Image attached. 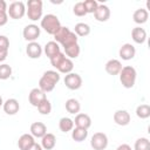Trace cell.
Here are the masks:
<instances>
[{"instance_id": "6da1fadb", "label": "cell", "mask_w": 150, "mask_h": 150, "mask_svg": "<svg viewBox=\"0 0 150 150\" xmlns=\"http://www.w3.org/2000/svg\"><path fill=\"white\" fill-rule=\"evenodd\" d=\"M60 81V74L55 70H47L43 73L41 79L39 80V88L43 93H49L54 90L55 86Z\"/></svg>"}, {"instance_id": "7a4b0ae2", "label": "cell", "mask_w": 150, "mask_h": 150, "mask_svg": "<svg viewBox=\"0 0 150 150\" xmlns=\"http://www.w3.org/2000/svg\"><path fill=\"white\" fill-rule=\"evenodd\" d=\"M120 81L122 83V86L127 89H130L135 86L136 82V77H137V73L136 69L131 66H125L122 67L121 71H120Z\"/></svg>"}, {"instance_id": "3957f363", "label": "cell", "mask_w": 150, "mask_h": 150, "mask_svg": "<svg viewBox=\"0 0 150 150\" xmlns=\"http://www.w3.org/2000/svg\"><path fill=\"white\" fill-rule=\"evenodd\" d=\"M61 27L60 20L56 15L54 14H46L45 16H42L41 19V28L45 29V32H47L50 35H54Z\"/></svg>"}, {"instance_id": "277c9868", "label": "cell", "mask_w": 150, "mask_h": 150, "mask_svg": "<svg viewBox=\"0 0 150 150\" xmlns=\"http://www.w3.org/2000/svg\"><path fill=\"white\" fill-rule=\"evenodd\" d=\"M42 1L41 0H28L26 7V14L29 20L38 21L42 19Z\"/></svg>"}, {"instance_id": "5b68a950", "label": "cell", "mask_w": 150, "mask_h": 150, "mask_svg": "<svg viewBox=\"0 0 150 150\" xmlns=\"http://www.w3.org/2000/svg\"><path fill=\"white\" fill-rule=\"evenodd\" d=\"M7 14L11 19L19 20L26 14V5L22 1H13L9 7H7Z\"/></svg>"}, {"instance_id": "8992f818", "label": "cell", "mask_w": 150, "mask_h": 150, "mask_svg": "<svg viewBox=\"0 0 150 150\" xmlns=\"http://www.w3.org/2000/svg\"><path fill=\"white\" fill-rule=\"evenodd\" d=\"M90 146L94 150H104L108 146V136L104 132H95L90 138Z\"/></svg>"}, {"instance_id": "52a82bcc", "label": "cell", "mask_w": 150, "mask_h": 150, "mask_svg": "<svg viewBox=\"0 0 150 150\" xmlns=\"http://www.w3.org/2000/svg\"><path fill=\"white\" fill-rule=\"evenodd\" d=\"M66 87L70 90H77L81 88L82 86V77L77 74V73H69L64 76V80H63Z\"/></svg>"}, {"instance_id": "ba28073f", "label": "cell", "mask_w": 150, "mask_h": 150, "mask_svg": "<svg viewBox=\"0 0 150 150\" xmlns=\"http://www.w3.org/2000/svg\"><path fill=\"white\" fill-rule=\"evenodd\" d=\"M41 34V29L38 25H34V23H30V25H27L23 30H22V35H23V39L28 42H34Z\"/></svg>"}, {"instance_id": "9c48e42d", "label": "cell", "mask_w": 150, "mask_h": 150, "mask_svg": "<svg viewBox=\"0 0 150 150\" xmlns=\"http://www.w3.org/2000/svg\"><path fill=\"white\" fill-rule=\"evenodd\" d=\"M45 98H47L46 93H43L40 88H33V89L29 91V94H28V101H29V103H30L33 107H36V108H38V105H39Z\"/></svg>"}, {"instance_id": "30bf717a", "label": "cell", "mask_w": 150, "mask_h": 150, "mask_svg": "<svg viewBox=\"0 0 150 150\" xmlns=\"http://www.w3.org/2000/svg\"><path fill=\"white\" fill-rule=\"evenodd\" d=\"M118 55H120V57L122 60L129 61V60H131V59L135 57L136 49H135V47L131 43H124V45L121 46V48L118 50Z\"/></svg>"}, {"instance_id": "8fae6325", "label": "cell", "mask_w": 150, "mask_h": 150, "mask_svg": "<svg viewBox=\"0 0 150 150\" xmlns=\"http://www.w3.org/2000/svg\"><path fill=\"white\" fill-rule=\"evenodd\" d=\"M112 118H114V122H115L117 125H121V127L128 125V124L130 123V120H131V118H130V114H129L127 110H122V109L116 110V111L114 112Z\"/></svg>"}, {"instance_id": "7c38bea8", "label": "cell", "mask_w": 150, "mask_h": 150, "mask_svg": "<svg viewBox=\"0 0 150 150\" xmlns=\"http://www.w3.org/2000/svg\"><path fill=\"white\" fill-rule=\"evenodd\" d=\"M43 52V48L41 47L40 43H38L36 41L34 42H28L27 47H26V54L28 55V57L30 59H39L41 56Z\"/></svg>"}, {"instance_id": "4fadbf2b", "label": "cell", "mask_w": 150, "mask_h": 150, "mask_svg": "<svg viewBox=\"0 0 150 150\" xmlns=\"http://www.w3.org/2000/svg\"><path fill=\"white\" fill-rule=\"evenodd\" d=\"M74 121V125L77 127V128H82V129H89L90 125H91V118L89 115L87 114H83V112H79L76 116H75V120Z\"/></svg>"}, {"instance_id": "5bb4252c", "label": "cell", "mask_w": 150, "mask_h": 150, "mask_svg": "<svg viewBox=\"0 0 150 150\" xmlns=\"http://www.w3.org/2000/svg\"><path fill=\"white\" fill-rule=\"evenodd\" d=\"M94 18L100 22H105L110 18V9L107 5H98L94 12Z\"/></svg>"}, {"instance_id": "9a60e30c", "label": "cell", "mask_w": 150, "mask_h": 150, "mask_svg": "<svg viewBox=\"0 0 150 150\" xmlns=\"http://www.w3.org/2000/svg\"><path fill=\"white\" fill-rule=\"evenodd\" d=\"M47 134V127L42 122H34L30 124V135L34 138H42Z\"/></svg>"}, {"instance_id": "2e32d148", "label": "cell", "mask_w": 150, "mask_h": 150, "mask_svg": "<svg viewBox=\"0 0 150 150\" xmlns=\"http://www.w3.org/2000/svg\"><path fill=\"white\" fill-rule=\"evenodd\" d=\"M104 69H105V71H107L109 75H112V76H114V75H118L120 71H121V69H122V63H121L120 60L111 59V60H109V61L105 63Z\"/></svg>"}, {"instance_id": "e0dca14e", "label": "cell", "mask_w": 150, "mask_h": 150, "mask_svg": "<svg viewBox=\"0 0 150 150\" xmlns=\"http://www.w3.org/2000/svg\"><path fill=\"white\" fill-rule=\"evenodd\" d=\"M2 108H4V111L7 115H15L19 111V109H20V104H19L18 100H15V98H8V100H6L4 102Z\"/></svg>"}, {"instance_id": "ac0fdd59", "label": "cell", "mask_w": 150, "mask_h": 150, "mask_svg": "<svg viewBox=\"0 0 150 150\" xmlns=\"http://www.w3.org/2000/svg\"><path fill=\"white\" fill-rule=\"evenodd\" d=\"M34 143H35V139L30 134H23L19 137L18 146L20 150H28Z\"/></svg>"}, {"instance_id": "d6986e66", "label": "cell", "mask_w": 150, "mask_h": 150, "mask_svg": "<svg viewBox=\"0 0 150 150\" xmlns=\"http://www.w3.org/2000/svg\"><path fill=\"white\" fill-rule=\"evenodd\" d=\"M56 145V137L54 134L47 132L42 138H41V146L43 150H52Z\"/></svg>"}, {"instance_id": "ffe728a7", "label": "cell", "mask_w": 150, "mask_h": 150, "mask_svg": "<svg viewBox=\"0 0 150 150\" xmlns=\"http://www.w3.org/2000/svg\"><path fill=\"white\" fill-rule=\"evenodd\" d=\"M131 38H132V40H134L136 43L142 45V43H144L145 40H146V32H145V29L142 28V27H135V28L131 30Z\"/></svg>"}, {"instance_id": "44dd1931", "label": "cell", "mask_w": 150, "mask_h": 150, "mask_svg": "<svg viewBox=\"0 0 150 150\" xmlns=\"http://www.w3.org/2000/svg\"><path fill=\"white\" fill-rule=\"evenodd\" d=\"M43 52H45V54H46L47 57L52 59L53 56H55L56 54H59L61 50H60V46H59L57 42H55V41H49V42H47V43L45 45Z\"/></svg>"}, {"instance_id": "7402d4cb", "label": "cell", "mask_w": 150, "mask_h": 150, "mask_svg": "<svg viewBox=\"0 0 150 150\" xmlns=\"http://www.w3.org/2000/svg\"><path fill=\"white\" fill-rule=\"evenodd\" d=\"M132 19H134V21H135L136 23L143 25V23H145V22L148 21V19H149V13H148V11H146L145 8H138V9H136V11L134 12Z\"/></svg>"}, {"instance_id": "603a6c76", "label": "cell", "mask_w": 150, "mask_h": 150, "mask_svg": "<svg viewBox=\"0 0 150 150\" xmlns=\"http://www.w3.org/2000/svg\"><path fill=\"white\" fill-rule=\"evenodd\" d=\"M66 110L69 112V114H73V115H77L80 112V109H81V104L80 102L76 100V98H69L66 101Z\"/></svg>"}, {"instance_id": "cb8c5ba5", "label": "cell", "mask_w": 150, "mask_h": 150, "mask_svg": "<svg viewBox=\"0 0 150 150\" xmlns=\"http://www.w3.org/2000/svg\"><path fill=\"white\" fill-rule=\"evenodd\" d=\"M87 137H88V130L87 129H82V128L75 127L71 130V138L75 142H83Z\"/></svg>"}, {"instance_id": "d4e9b609", "label": "cell", "mask_w": 150, "mask_h": 150, "mask_svg": "<svg viewBox=\"0 0 150 150\" xmlns=\"http://www.w3.org/2000/svg\"><path fill=\"white\" fill-rule=\"evenodd\" d=\"M59 129L62 132H68L74 129V121L69 117H62L59 121Z\"/></svg>"}, {"instance_id": "484cf974", "label": "cell", "mask_w": 150, "mask_h": 150, "mask_svg": "<svg viewBox=\"0 0 150 150\" xmlns=\"http://www.w3.org/2000/svg\"><path fill=\"white\" fill-rule=\"evenodd\" d=\"M74 33L77 36H87L90 34V26L84 23V22H79L75 25V29Z\"/></svg>"}, {"instance_id": "4316f807", "label": "cell", "mask_w": 150, "mask_h": 150, "mask_svg": "<svg viewBox=\"0 0 150 150\" xmlns=\"http://www.w3.org/2000/svg\"><path fill=\"white\" fill-rule=\"evenodd\" d=\"M64 49V55L68 57V59H76L79 55H80V52H81V48L79 46V43H75V45H71L67 48H63Z\"/></svg>"}, {"instance_id": "83f0119b", "label": "cell", "mask_w": 150, "mask_h": 150, "mask_svg": "<svg viewBox=\"0 0 150 150\" xmlns=\"http://www.w3.org/2000/svg\"><path fill=\"white\" fill-rule=\"evenodd\" d=\"M71 30L68 28V27H64V26H61L60 27V29L53 35L54 36V39H55V42H57V43H62L63 41H64V39L69 35V33H70Z\"/></svg>"}, {"instance_id": "f1b7e54d", "label": "cell", "mask_w": 150, "mask_h": 150, "mask_svg": "<svg viewBox=\"0 0 150 150\" xmlns=\"http://www.w3.org/2000/svg\"><path fill=\"white\" fill-rule=\"evenodd\" d=\"M73 68H74V63H73V61H71L70 59L66 57V59L61 62V64L57 67V70H59V73H62V74H66V75H67V74L71 73Z\"/></svg>"}, {"instance_id": "f546056e", "label": "cell", "mask_w": 150, "mask_h": 150, "mask_svg": "<svg viewBox=\"0 0 150 150\" xmlns=\"http://www.w3.org/2000/svg\"><path fill=\"white\" fill-rule=\"evenodd\" d=\"M136 115L141 120H145L150 117V105L149 104H139L136 108Z\"/></svg>"}, {"instance_id": "4dcf8cb0", "label": "cell", "mask_w": 150, "mask_h": 150, "mask_svg": "<svg viewBox=\"0 0 150 150\" xmlns=\"http://www.w3.org/2000/svg\"><path fill=\"white\" fill-rule=\"evenodd\" d=\"M8 21L7 14V2L5 0H0V27L5 26Z\"/></svg>"}, {"instance_id": "1f68e13d", "label": "cell", "mask_w": 150, "mask_h": 150, "mask_svg": "<svg viewBox=\"0 0 150 150\" xmlns=\"http://www.w3.org/2000/svg\"><path fill=\"white\" fill-rule=\"evenodd\" d=\"M134 150H150V141L146 137L137 138L134 145Z\"/></svg>"}, {"instance_id": "d6a6232c", "label": "cell", "mask_w": 150, "mask_h": 150, "mask_svg": "<svg viewBox=\"0 0 150 150\" xmlns=\"http://www.w3.org/2000/svg\"><path fill=\"white\" fill-rule=\"evenodd\" d=\"M38 110L41 115H49L52 111V103L48 98H45L39 105H38Z\"/></svg>"}, {"instance_id": "836d02e7", "label": "cell", "mask_w": 150, "mask_h": 150, "mask_svg": "<svg viewBox=\"0 0 150 150\" xmlns=\"http://www.w3.org/2000/svg\"><path fill=\"white\" fill-rule=\"evenodd\" d=\"M12 76V67L7 63L0 64V80H7Z\"/></svg>"}, {"instance_id": "e575fe53", "label": "cell", "mask_w": 150, "mask_h": 150, "mask_svg": "<svg viewBox=\"0 0 150 150\" xmlns=\"http://www.w3.org/2000/svg\"><path fill=\"white\" fill-rule=\"evenodd\" d=\"M82 2H83V6H84V9H86L87 14L88 13H93L94 14V12L96 11V8L98 6L96 0H86V1H82Z\"/></svg>"}, {"instance_id": "d590c367", "label": "cell", "mask_w": 150, "mask_h": 150, "mask_svg": "<svg viewBox=\"0 0 150 150\" xmlns=\"http://www.w3.org/2000/svg\"><path fill=\"white\" fill-rule=\"evenodd\" d=\"M75 43H77V35H76L74 32H70L69 35L64 39V41H63L61 45H62L63 48H67V47H69V46H71V45H75Z\"/></svg>"}, {"instance_id": "8d00e7d4", "label": "cell", "mask_w": 150, "mask_h": 150, "mask_svg": "<svg viewBox=\"0 0 150 150\" xmlns=\"http://www.w3.org/2000/svg\"><path fill=\"white\" fill-rule=\"evenodd\" d=\"M67 56L64 55V53H62V52H60L59 54H56L55 56H53L52 59H49L50 60V63H52V66L54 67V68H56L57 69V67L61 64V62L66 59Z\"/></svg>"}, {"instance_id": "74e56055", "label": "cell", "mask_w": 150, "mask_h": 150, "mask_svg": "<svg viewBox=\"0 0 150 150\" xmlns=\"http://www.w3.org/2000/svg\"><path fill=\"white\" fill-rule=\"evenodd\" d=\"M73 13L76 15V16H84L87 14L86 9H84V6H83V2H76L73 7Z\"/></svg>"}, {"instance_id": "f35d334b", "label": "cell", "mask_w": 150, "mask_h": 150, "mask_svg": "<svg viewBox=\"0 0 150 150\" xmlns=\"http://www.w3.org/2000/svg\"><path fill=\"white\" fill-rule=\"evenodd\" d=\"M9 48V40L5 35H0V50H8Z\"/></svg>"}, {"instance_id": "ab89813d", "label": "cell", "mask_w": 150, "mask_h": 150, "mask_svg": "<svg viewBox=\"0 0 150 150\" xmlns=\"http://www.w3.org/2000/svg\"><path fill=\"white\" fill-rule=\"evenodd\" d=\"M8 56V50H0V62H4Z\"/></svg>"}, {"instance_id": "60d3db41", "label": "cell", "mask_w": 150, "mask_h": 150, "mask_svg": "<svg viewBox=\"0 0 150 150\" xmlns=\"http://www.w3.org/2000/svg\"><path fill=\"white\" fill-rule=\"evenodd\" d=\"M116 150H131V146H130L129 144H125V143H124V144L118 145Z\"/></svg>"}, {"instance_id": "b9f144b4", "label": "cell", "mask_w": 150, "mask_h": 150, "mask_svg": "<svg viewBox=\"0 0 150 150\" xmlns=\"http://www.w3.org/2000/svg\"><path fill=\"white\" fill-rule=\"evenodd\" d=\"M28 150H43L42 149V146H41V144H38V143H34Z\"/></svg>"}, {"instance_id": "7bdbcfd3", "label": "cell", "mask_w": 150, "mask_h": 150, "mask_svg": "<svg viewBox=\"0 0 150 150\" xmlns=\"http://www.w3.org/2000/svg\"><path fill=\"white\" fill-rule=\"evenodd\" d=\"M2 104H4V100H2V97L0 95V107H2Z\"/></svg>"}]
</instances>
